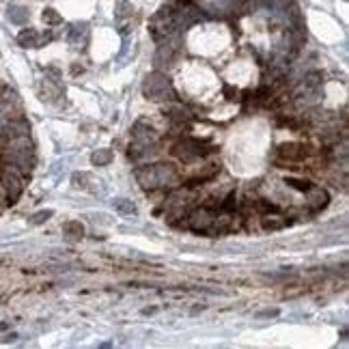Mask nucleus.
Returning <instances> with one entry per match:
<instances>
[{
    "label": "nucleus",
    "instance_id": "nucleus-1",
    "mask_svg": "<svg viewBox=\"0 0 349 349\" xmlns=\"http://www.w3.org/2000/svg\"><path fill=\"white\" fill-rule=\"evenodd\" d=\"M136 179L145 190H158V187H166V185H177L179 181V173L173 164H149V166H140L136 168Z\"/></svg>",
    "mask_w": 349,
    "mask_h": 349
},
{
    "label": "nucleus",
    "instance_id": "nucleus-2",
    "mask_svg": "<svg viewBox=\"0 0 349 349\" xmlns=\"http://www.w3.org/2000/svg\"><path fill=\"white\" fill-rule=\"evenodd\" d=\"M142 93H145L147 99L151 101H168V99H174V90H173V84L171 80L160 74V71H153L145 78L142 82Z\"/></svg>",
    "mask_w": 349,
    "mask_h": 349
},
{
    "label": "nucleus",
    "instance_id": "nucleus-3",
    "mask_svg": "<svg viewBox=\"0 0 349 349\" xmlns=\"http://www.w3.org/2000/svg\"><path fill=\"white\" fill-rule=\"evenodd\" d=\"M213 151V149L209 145H205V142H200V140H194V138H185V140H181L174 145L173 149V153L177 155L179 160H183V162H194V160H200V158H205V155H209Z\"/></svg>",
    "mask_w": 349,
    "mask_h": 349
},
{
    "label": "nucleus",
    "instance_id": "nucleus-4",
    "mask_svg": "<svg viewBox=\"0 0 349 349\" xmlns=\"http://www.w3.org/2000/svg\"><path fill=\"white\" fill-rule=\"evenodd\" d=\"M218 213L211 207H198L187 216V229L194 233H209Z\"/></svg>",
    "mask_w": 349,
    "mask_h": 349
},
{
    "label": "nucleus",
    "instance_id": "nucleus-5",
    "mask_svg": "<svg viewBox=\"0 0 349 349\" xmlns=\"http://www.w3.org/2000/svg\"><path fill=\"white\" fill-rule=\"evenodd\" d=\"M308 147L297 145V142H284V145L278 147V155H282L287 162H300L308 155Z\"/></svg>",
    "mask_w": 349,
    "mask_h": 349
},
{
    "label": "nucleus",
    "instance_id": "nucleus-6",
    "mask_svg": "<svg viewBox=\"0 0 349 349\" xmlns=\"http://www.w3.org/2000/svg\"><path fill=\"white\" fill-rule=\"evenodd\" d=\"M306 194H308V205H310V209H313V211H321L323 207L328 205V200H330L328 192L323 190V187H319V185H313Z\"/></svg>",
    "mask_w": 349,
    "mask_h": 349
},
{
    "label": "nucleus",
    "instance_id": "nucleus-7",
    "mask_svg": "<svg viewBox=\"0 0 349 349\" xmlns=\"http://www.w3.org/2000/svg\"><path fill=\"white\" fill-rule=\"evenodd\" d=\"M17 43L22 45V48H39V45H41V41H39V32L35 28H24L17 35Z\"/></svg>",
    "mask_w": 349,
    "mask_h": 349
},
{
    "label": "nucleus",
    "instance_id": "nucleus-8",
    "mask_svg": "<svg viewBox=\"0 0 349 349\" xmlns=\"http://www.w3.org/2000/svg\"><path fill=\"white\" fill-rule=\"evenodd\" d=\"M63 231L67 237H74V239H82V235H84V226L80 220H69V222H65Z\"/></svg>",
    "mask_w": 349,
    "mask_h": 349
},
{
    "label": "nucleus",
    "instance_id": "nucleus-9",
    "mask_svg": "<svg viewBox=\"0 0 349 349\" xmlns=\"http://www.w3.org/2000/svg\"><path fill=\"white\" fill-rule=\"evenodd\" d=\"M90 162H93L95 166H108L110 162H112V151H110V149H97V151L90 155Z\"/></svg>",
    "mask_w": 349,
    "mask_h": 349
},
{
    "label": "nucleus",
    "instance_id": "nucleus-10",
    "mask_svg": "<svg viewBox=\"0 0 349 349\" xmlns=\"http://www.w3.org/2000/svg\"><path fill=\"white\" fill-rule=\"evenodd\" d=\"M261 224H263V229H265V231H276V229H282V226L287 224V220H282V218H278V216H269V213H265L263 220H261Z\"/></svg>",
    "mask_w": 349,
    "mask_h": 349
},
{
    "label": "nucleus",
    "instance_id": "nucleus-11",
    "mask_svg": "<svg viewBox=\"0 0 349 349\" xmlns=\"http://www.w3.org/2000/svg\"><path fill=\"white\" fill-rule=\"evenodd\" d=\"M112 205H114L116 211L125 213V216H134V213H136V205L132 203V200H127V198H116Z\"/></svg>",
    "mask_w": 349,
    "mask_h": 349
},
{
    "label": "nucleus",
    "instance_id": "nucleus-12",
    "mask_svg": "<svg viewBox=\"0 0 349 349\" xmlns=\"http://www.w3.org/2000/svg\"><path fill=\"white\" fill-rule=\"evenodd\" d=\"M41 17H43V22H45V24H50V26H58V24L63 22V17L58 15V11H56V9H52V6H48V9H43Z\"/></svg>",
    "mask_w": 349,
    "mask_h": 349
},
{
    "label": "nucleus",
    "instance_id": "nucleus-13",
    "mask_svg": "<svg viewBox=\"0 0 349 349\" xmlns=\"http://www.w3.org/2000/svg\"><path fill=\"white\" fill-rule=\"evenodd\" d=\"M9 19L13 24H24L26 19H28V11L19 9V6H11V9H9Z\"/></svg>",
    "mask_w": 349,
    "mask_h": 349
},
{
    "label": "nucleus",
    "instance_id": "nucleus-14",
    "mask_svg": "<svg viewBox=\"0 0 349 349\" xmlns=\"http://www.w3.org/2000/svg\"><path fill=\"white\" fill-rule=\"evenodd\" d=\"M284 183H287L289 187H295V190L304 192V194H306V192L310 190V187L315 185V183H310L308 179H287V181H284Z\"/></svg>",
    "mask_w": 349,
    "mask_h": 349
},
{
    "label": "nucleus",
    "instance_id": "nucleus-15",
    "mask_svg": "<svg viewBox=\"0 0 349 349\" xmlns=\"http://www.w3.org/2000/svg\"><path fill=\"white\" fill-rule=\"evenodd\" d=\"M88 173H74L71 174V183H74V187H80V190H87L88 187Z\"/></svg>",
    "mask_w": 349,
    "mask_h": 349
},
{
    "label": "nucleus",
    "instance_id": "nucleus-16",
    "mask_svg": "<svg viewBox=\"0 0 349 349\" xmlns=\"http://www.w3.org/2000/svg\"><path fill=\"white\" fill-rule=\"evenodd\" d=\"M54 216V211L52 209H45V211H37L35 216L30 218V224H43V222H48V220Z\"/></svg>",
    "mask_w": 349,
    "mask_h": 349
},
{
    "label": "nucleus",
    "instance_id": "nucleus-17",
    "mask_svg": "<svg viewBox=\"0 0 349 349\" xmlns=\"http://www.w3.org/2000/svg\"><path fill=\"white\" fill-rule=\"evenodd\" d=\"M278 313H280L278 308H267V310H261L257 317H278Z\"/></svg>",
    "mask_w": 349,
    "mask_h": 349
},
{
    "label": "nucleus",
    "instance_id": "nucleus-18",
    "mask_svg": "<svg viewBox=\"0 0 349 349\" xmlns=\"http://www.w3.org/2000/svg\"><path fill=\"white\" fill-rule=\"evenodd\" d=\"M224 95H226V99H237L239 90H237V88H229V87H226V88H224Z\"/></svg>",
    "mask_w": 349,
    "mask_h": 349
},
{
    "label": "nucleus",
    "instance_id": "nucleus-19",
    "mask_svg": "<svg viewBox=\"0 0 349 349\" xmlns=\"http://www.w3.org/2000/svg\"><path fill=\"white\" fill-rule=\"evenodd\" d=\"M71 74H82V67H78V65H74V67H71Z\"/></svg>",
    "mask_w": 349,
    "mask_h": 349
},
{
    "label": "nucleus",
    "instance_id": "nucleus-20",
    "mask_svg": "<svg viewBox=\"0 0 349 349\" xmlns=\"http://www.w3.org/2000/svg\"><path fill=\"white\" fill-rule=\"evenodd\" d=\"M155 308H142V315H153Z\"/></svg>",
    "mask_w": 349,
    "mask_h": 349
}]
</instances>
